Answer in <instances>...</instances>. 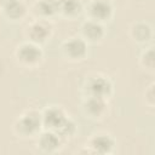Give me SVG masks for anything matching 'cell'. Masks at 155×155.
<instances>
[{
    "label": "cell",
    "instance_id": "1",
    "mask_svg": "<svg viewBox=\"0 0 155 155\" xmlns=\"http://www.w3.org/2000/svg\"><path fill=\"white\" fill-rule=\"evenodd\" d=\"M41 120L44 130L56 132L64 142L74 138L78 133L76 122L67 114V111L61 105L51 104L45 107L41 110Z\"/></svg>",
    "mask_w": 155,
    "mask_h": 155
},
{
    "label": "cell",
    "instance_id": "2",
    "mask_svg": "<svg viewBox=\"0 0 155 155\" xmlns=\"http://www.w3.org/2000/svg\"><path fill=\"white\" fill-rule=\"evenodd\" d=\"M44 130L41 111L36 109H27L21 113L12 124V132L19 139H35Z\"/></svg>",
    "mask_w": 155,
    "mask_h": 155
},
{
    "label": "cell",
    "instance_id": "3",
    "mask_svg": "<svg viewBox=\"0 0 155 155\" xmlns=\"http://www.w3.org/2000/svg\"><path fill=\"white\" fill-rule=\"evenodd\" d=\"M115 93L114 81L103 73H92L88 74L82 85L81 94L82 97H97L103 99H110Z\"/></svg>",
    "mask_w": 155,
    "mask_h": 155
},
{
    "label": "cell",
    "instance_id": "4",
    "mask_svg": "<svg viewBox=\"0 0 155 155\" xmlns=\"http://www.w3.org/2000/svg\"><path fill=\"white\" fill-rule=\"evenodd\" d=\"M13 57L19 67L33 70L42 64L45 58V52L42 50V46L24 40L15 47Z\"/></svg>",
    "mask_w": 155,
    "mask_h": 155
},
{
    "label": "cell",
    "instance_id": "5",
    "mask_svg": "<svg viewBox=\"0 0 155 155\" xmlns=\"http://www.w3.org/2000/svg\"><path fill=\"white\" fill-rule=\"evenodd\" d=\"M84 16L86 19L107 25L115 16V4L113 0H88L84 4Z\"/></svg>",
    "mask_w": 155,
    "mask_h": 155
},
{
    "label": "cell",
    "instance_id": "6",
    "mask_svg": "<svg viewBox=\"0 0 155 155\" xmlns=\"http://www.w3.org/2000/svg\"><path fill=\"white\" fill-rule=\"evenodd\" d=\"M88 46L90 45L80 35H75L61 42L59 52L64 61L69 63H80L87 58Z\"/></svg>",
    "mask_w": 155,
    "mask_h": 155
},
{
    "label": "cell",
    "instance_id": "7",
    "mask_svg": "<svg viewBox=\"0 0 155 155\" xmlns=\"http://www.w3.org/2000/svg\"><path fill=\"white\" fill-rule=\"evenodd\" d=\"M54 34L53 23L50 19L34 18L24 28V38L36 45H46Z\"/></svg>",
    "mask_w": 155,
    "mask_h": 155
},
{
    "label": "cell",
    "instance_id": "8",
    "mask_svg": "<svg viewBox=\"0 0 155 155\" xmlns=\"http://www.w3.org/2000/svg\"><path fill=\"white\" fill-rule=\"evenodd\" d=\"M81 113L85 119L93 122H101L105 120L110 113L109 101L97 97H82Z\"/></svg>",
    "mask_w": 155,
    "mask_h": 155
},
{
    "label": "cell",
    "instance_id": "9",
    "mask_svg": "<svg viewBox=\"0 0 155 155\" xmlns=\"http://www.w3.org/2000/svg\"><path fill=\"white\" fill-rule=\"evenodd\" d=\"M85 149L90 154L109 155L116 149V139L108 132H96L87 139Z\"/></svg>",
    "mask_w": 155,
    "mask_h": 155
},
{
    "label": "cell",
    "instance_id": "10",
    "mask_svg": "<svg viewBox=\"0 0 155 155\" xmlns=\"http://www.w3.org/2000/svg\"><path fill=\"white\" fill-rule=\"evenodd\" d=\"M29 13L23 0H0V15L10 23H21Z\"/></svg>",
    "mask_w": 155,
    "mask_h": 155
},
{
    "label": "cell",
    "instance_id": "11",
    "mask_svg": "<svg viewBox=\"0 0 155 155\" xmlns=\"http://www.w3.org/2000/svg\"><path fill=\"white\" fill-rule=\"evenodd\" d=\"M36 149L42 154H57L59 153L64 147V140L61 138L59 134H57L53 131L50 130H42L39 136L35 138Z\"/></svg>",
    "mask_w": 155,
    "mask_h": 155
},
{
    "label": "cell",
    "instance_id": "12",
    "mask_svg": "<svg viewBox=\"0 0 155 155\" xmlns=\"http://www.w3.org/2000/svg\"><path fill=\"white\" fill-rule=\"evenodd\" d=\"M79 35L88 45H98L103 42L107 36V27L102 23L85 18L80 24Z\"/></svg>",
    "mask_w": 155,
    "mask_h": 155
},
{
    "label": "cell",
    "instance_id": "13",
    "mask_svg": "<svg viewBox=\"0 0 155 155\" xmlns=\"http://www.w3.org/2000/svg\"><path fill=\"white\" fill-rule=\"evenodd\" d=\"M128 36L137 45H149L153 44L154 29L153 25L147 21H134L128 27Z\"/></svg>",
    "mask_w": 155,
    "mask_h": 155
},
{
    "label": "cell",
    "instance_id": "14",
    "mask_svg": "<svg viewBox=\"0 0 155 155\" xmlns=\"http://www.w3.org/2000/svg\"><path fill=\"white\" fill-rule=\"evenodd\" d=\"M58 5L57 0H34L31 6L29 7V12L34 18L40 19H52L58 16Z\"/></svg>",
    "mask_w": 155,
    "mask_h": 155
},
{
    "label": "cell",
    "instance_id": "15",
    "mask_svg": "<svg viewBox=\"0 0 155 155\" xmlns=\"http://www.w3.org/2000/svg\"><path fill=\"white\" fill-rule=\"evenodd\" d=\"M84 15V2L81 0H61L58 16L68 21H75Z\"/></svg>",
    "mask_w": 155,
    "mask_h": 155
},
{
    "label": "cell",
    "instance_id": "16",
    "mask_svg": "<svg viewBox=\"0 0 155 155\" xmlns=\"http://www.w3.org/2000/svg\"><path fill=\"white\" fill-rule=\"evenodd\" d=\"M138 65L142 68V70L154 74L155 71V50L154 45L149 44L147 45L138 56Z\"/></svg>",
    "mask_w": 155,
    "mask_h": 155
},
{
    "label": "cell",
    "instance_id": "17",
    "mask_svg": "<svg viewBox=\"0 0 155 155\" xmlns=\"http://www.w3.org/2000/svg\"><path fill=\"white\" fill-rule=\"evenodd\" d=\"M143 102L145 107H148L149 109L153 110L155 108V82L154 81H151L149 85L145 86L143 91Z\"/></svg>",
    "mask_w": 155,
    "mask_h": 155
},
{
    "label": "cell",
    "instance_id": "18",
    "mask_svg": "<svg viewBox=\"0 0 155 155\" xmlns=\"http://www.w3.org/2000/svg\"><path fill=\"white\" fill-rule=\"evenodd\" d=\"M2 71H4V65H2V62L0 61V76L2 75Z\"/></svg>",
    "mask_w": 155,
    "mask_h": 155
}]
</instances>
